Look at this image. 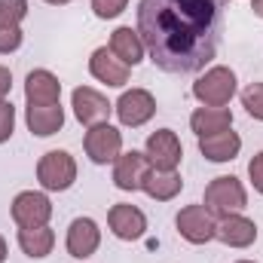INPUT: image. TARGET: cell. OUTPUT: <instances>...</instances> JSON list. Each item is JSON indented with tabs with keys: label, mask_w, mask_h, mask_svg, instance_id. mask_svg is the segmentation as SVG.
Listing matches in <instances>:
<instances>
[{
	"label": "cell",
	"mask_w": 263,
	"mask_h": 263,
	"mask_svg": "<svg viewBox=\"0 0 263 263\" xmlns=\"http://www.w3.org/2000/svg\"><path fill=\"white\" fill-rule=\"evenodd\" d=\"M89 73H92L98 83H104L107 89H123V86L129 83L132 67L123 65L107 46H98V49L89 55Z\"/></svg>",
	"instance_id": "cell-15"
},
{
	"label": "cell",
	"mask_w": 263,
	"mask_h": 263,
	"mask_svg": "<svg viewBox=\"0 0 263 263\" xmlns=\"http://www.w3.org/2000/svg\"><path fill=\"white\" fill-rule=\"evenodd\" d=\"M114 114L120 120V126L126 129H141L144 123L153 120L156 114V98L147 92V89H126L120 95V101L114 104Z\"/></svg>",
	"instance_id": "cell-7"
},
{
	"label": "cell",
	"mask_w": 263,
	"mask_h": 263,
	"mask_svg": "<svg viewBox=\"0 0 263 263\" xmlns=\"http://www.w3.org/2000/svg\"><path fill=\"white\" fill-rule=\"evenodd\" d=\"M83 150H86V156L95 165L117 162V156L123 153V132L117 129V126H110V123L89 126L86 138H83Z\"/></svg>",
	"instance_id": "cell-5"
},
{
	"label": "cell",
	"mask_w": 263,
	"mask_h": 263,
	"mask_svg": "<svg viewBox=\"0 0 263 263\" xmlns=\"http://www.w3.org/2000/svg\"><path fill=\"white\" fill-rule=\"evenodd\" d=\"M214 239H220L227 248H251V245L257 242V223H254L251 217H245L242 211H239V214L217 217Z\"/></svg>",
	"instance_id": "cell-14"
},
{
	"label": "cell",
	"mask_w": 263,
	"mask_h": 263,
	"mask_svg": "<svg viewBox=\"0 0 263 263\" xmlns=\"http://www.w3.org/2000/svg\"><path fill=\"white\" fill-rule=\"evenodd\" d=\"M239 150H242V138L233 129L208 135V138H199V153L208 162H233L239 156Z\"/></svg>",
	"instance_id": "cell-18"
},
{
	"label": "cell",
	"mask_w": 263,
	"mask_h": 263,
	"mask_svg": "<svg viewBox=\"0 0 263 263\" xmlns=\"http://www.w3.org/2000/svg\"><path fill=\"white\" fill-rule=\"evenodd\" d=\"M92 3V12L98 15V18H117V15H123L126 12V6H129V0H89Z\"/></svg>",
	"instance_id": "cell-26"
},
{
	"label": "cell",
	"mask_w": 263,
	"mask_h": 263,
	"mask_svg": "<svg viewBox=\"0 0 263 263\" xmlns=\"http://www.w3.org/2000/svg\"><path fill=\"white\" fill-rule=\"evenodd\" d=\"M202 205L214 214V217H227V214H239L248 205V190L242 187L239 178L233 175H220L205 187V199Z\"/></svg>",
	"instance_id": "cell-3"
},
{
	"label": "cell",
	"mask_w": 263,
	"mask_h": 263,
	"mask_svg": "<svg viewBox=\"0 0 263 263\" xmlns=\"http://www.w3.org/2000/svg\"><path fill=\"white\" fill-rule=\"evenodd\" d=\"M25 101L28 104H59L62 101V83L52 70L37 67L25 77Z\"/></svg>",
	"instance_id": "cell-16"
},
{
	"label": "cell",
	"mask_w": 263,
	"mask_h": 263,
	"mask_svg": "<svg viewBox=\"0 0 263 263\" xmlns=\"http://www.w3.org/2000/svg\"><path fill=\"white\" fill-rule=\"evenodd\" d=\"M28 15V0H0V25H22Z\"/></svg>",
	"instance_id": "cell-24"
},
{
	"label": "cell",
	"mask_w": 263,
	"mask_h": 263,
	"mask_svg": "<svg viewBox=\"0 0 263 263\" xmlns=\"http://www.w3.org/2000/svg\"><path fill=\"white\" fill-rule=\"evenodd\" d=\"M37 181L46 193H65L77 181V159L67 150H49L37 162Z\"/></svg>",
	"instance_id": "cell-4"
},
{
	"label": "cell",
	"mask_w": 263,
	"mask_h": 263,
	"mask_svg": "<svg viewBox=\"0 0 263 263\" xmlns=\"http://www.w3.org/2000/svg\"><path fill=\"white\" fill-rule=\"evenodd\" d=\"M236 263H254V260H236Z\"/></svg>",
	"instance_id": "cell-33"
},
{
	"label": "cell",
	"mask_w": 263,
	"mask_h": 263,
	"mask_svg": "<svg viewBox=\"0 0 263 263\" xmlns=\"http://www.w3.org/2000/svg\"><path fill=\"white\" fill-rule=\"evenodd\" d=\"M190 129L196 132L199 138L233 129V110L230 107H196L190 114Z\"/></svg>",
	"instance_id": "cell-20"
},
{
	"label": "cell",
	"mask_w": 263,
	"mask_h": 263,
	"mask_svg": "<svg viewBox=\"0 0 263 263\" xmlns=\"http://www.w3.org/2000/svg\"><path fill=\"white\" fill-rule=\"evenodd\" d=\"M25 40V31L22 25H0V55H9L22 46Z\"/></svg>",
	"instance_id": "cell-25"
},
{
	"label": "cell",
	"mask_w": 263,
	"mask_h": 263,
	"mask_svg": "<svg viewBox=\"0 0 263 263\" xmlns=\"http://www.w3.org/2000/svg\"><path fill=\"white\" fill-rule=\"evenodd\" d=\"M107 227L117 239L123 242H138L144 233H147V214L138 208V205H129V202H117L110 205L107 211Z\"/></svg>",
	"instance_id": "cell-13"
},
{
	"label": "cell",
	"mask_w": 263,
	"mask_h": 263,
	"mask_svg": "<svg viewBox=\"0 0 263 263\" xmlns=\"http://www.w3.org/2000/svg\"><path fill=\"white\" fill-rule=\"evenodd\" d=\"M43 3H49V6H65V3H70V0H43Z\"/></svg>",
	"instance_id": "cell-32"
},
{
	"label": "cell",
	"mask_w": 263,
	"mask_h": 263,
	"mask_svg": "<svg viewBox=\"0 0 263 263\" xmlns=\"http://www.w3.org/2000/svg\"><path fill=\"white\" fill-rule=\"evenodd\" d=\"M70 107H73V117L89 129V126H98V123H107L114 104L92 86H77L73 95H70Z\"/></svg>",
	"instance_id": "cell-11"
},
{
	"label": "cell",
	"mask_w": 263,
	"mask_h": 263,
	"mask_svg": "<svg viewBox=\"0 0 263 263\" xmlns=\"http://www.w3.org/2000/svg\"><path fill=\"white\" fill-rule=\"evenodd\" d=\"M181 187H184V181H181V175L178 172H159V168H150V175H147V181H144V193L150 199H156V202H172V199L181 193Z\"/></svg>",
	"instance_id": "cell-22"
},
{
	"label": "cell",
	"mask_w": 263,
	"mask_h": 263,
	"mask_svg": "<svg viewBox=\"0 0 263 263\" xmlns=\"http://www.w3.org/2000/svg\"><path fill=\"white\" fill-rule=\"evenodd\" d=\"M230 0H141L135 31L165 73H199L220 49Z\"/></svg>",
	"instance_id": "cell-1"
},
{
	"label": "cell",
	"mask_w": 263,
	"mask_h": 263,
	"mask_svg": "<svg viewBox=\"0 0 263 263\" xmlns=\"http://www.w3.org/2000/svg\"><path fill=\"white\" fill-rule=\"evenodd\" d=\"M6 260V239H3V236H0V263Z\"/></svg>",
	"instance_id": "cell-31"
},
{
	"label": "cell",
	"mask_w": 263,
	"mask_h": 263,
	"mask_svg": "<svg viewBox=\"0 0 263 263\" xmlns=\"http://www.w3.org/2000/svg\"><path fill=\"white\" fill-rule=\"evenodd\" d=\"M251 9H254V15H257V18H263V0H254V3H251Z\"/></svg>",
	"instance_id": "cell-30"
},
{
	"label": "cell",
	"mask_w": 263,
	"mask_h": 263,
	"mask_svg": "<svg viewBox=\"0 0 263 263\" xmlns=\"http://www.w3.org/2000/svg\"><path fill=\"white\" fill-rule=\"evenodd\" d=\"M144 153H147V159H150L153 168H159V172H178V165L184 159V144H181V138L172 129H156L147 138Z\"/></svg>",
	"instance_id": "cell-6"
},
{
	"label": "cell",
	"mask_w": 263,
	"mask_h": 263,
	"mask_svg": "<svg viewBox=\"0 0 263 263\" xmlns=\"http://www.w3.org/2000/svg\"><path fill=\"white\" fill-rule=\"evenodd\" d=\"M242 107L251 120L263 123V83H251L242 89Z\"/></svg>",
	"instance_id": "cell-23"
},
{
	"label": "cell",
	"mask_w": 263,
	"mask_h": 263,
	"mask_svg": "<svg viewBox=\"0 0 263 263\" xmlns=\"http://www.w3.org/2000/svg\"><path fill=\"white\" fill-rule=\"evenodd\" d=\"M98 245H101V227L92 217H73L65 236L67 254L77 260H89L98 251Z\"/></svg>",
	"instance_id": "cell-12"
},
{
	"label": "cell",
	"mask_w": 263,
	"mask_h": 263,
	"mask_svg": "<svg viewBox=\"0 0 263 263\" xmlns=\"http://www.w3.org/2000/svg\"><path fill=\"white\" fill-rule=\"evenodd\" d=\"M25 123H28L31 135L49 138V135L62 132V126H65V107H62V101L59 104H28L25 107Z\"/></svg>",
	"instance_id": "cell-17"
},
{
	"label": "cell",
	"mask_w": 263,
	"mask_h": 263,
	"mask_svg": "<svg viewBox=\"0 0 263 263\" xmlns=\"http://www.w3.org/2000/svg\"><path fill=\"white\" fill-rule=\"evenodd\" d=\"M52 217V202L40 190H22L12 199V220L15 227H46Z\"/></svg>",
	"instance_id": "cell-10"
},
{
	"label": "cell",
	"mask_w": 263,
	"mask_h": 263,
	"mask_svg": "<svg viewBox=\"0 0 263 263\" xmlns=\"http://www.w3.org/2000/svg\"><path fill=\"white\" fill-rule=\"evenodd\" d=\"M236 92H239L236 70L227 67V65L208 67L196 83H193V98H196L202 107H227Z\"/></svg>",
	"instance_id": "cell-2"
},
{
	"label": "cell",
	"mask_w": 263,
	"mask_h": 263,
	"mask_svg": "<svg viewBox=\"0 0 263 263\" xmlns=\"http://www.w3.org/2000/svg\"><path fill=\"white\" fill-rule=\"evenodd\" d=\"M175 227L181 233L184 242L190 245H205L214 239V227H217V217L205 208V205H184L175 217Z\"/></svg>",
	"instance_id": "cell-8"
},
{
	"label": "cell",
	"mask_w": 263,
	"mask_h": 263,
	"mask_svg": "<svg viewBox=\"0 0 263 263\" xmlns=\"http://www.w3.org/2000/svg\"><path fill=\"white\" fill-rule=\"evenodd\" d=\"M15 132V107L12 101H0V144H6Z\"/></svg>",
	"instance_id": "cell-27"
},
{
	"label": "cell",
	"mask_w": 263,
	"mask_h": 263,
	"mask_svg": "<svg viewBox=\"0 0 263 263\" xmlns=\"http://www.w3.org/2000/svg\"><path fill=\"white\" fill-rule=\"evenodd\" d=\"M18 248H22L28 257L43 260V257H49L52 248H55V233L49 230V223H46V227H18Z\"/></svg>",
	"instance_id": "cell-21"
},
{
	"label": "cell",
	"mask_w": 263,
	"mask_h": 263,
	"mask_svg": "<svg viewBox=\"0 0 263 263\" xmlns=\"http://www.w3.org/2000/svg\"><path fill=\"white\" fill-rule=\"evenodd\" d=\"M248 178H251V187L263 196V150L254 153V159L248 162Z\"/></svg>",
	"instance_id": "cell-28"
},
{
	"label": "cell",
	"mask_w": 263,
	"mask_h": 263,
	"mask_svg": "<svg viewBox=\"0 0 263 263\" xmlns=\"http://www.w3.org/2000/svg\"><path fill=\"white\" fill-rule=\"evenodd\" d=\"M9 89H12V73H9V67L0 65V101H6Z\"/></svg>",
	"instance_id": "cell-29"
},
{
	"label": "cell",
	"mask_w": 263,
	"mask_h": 263,
	"mask_svg": "<svg viewBox=\"0 0 263 263\" xmlns=\"http://www.w3.org/2000/svg\"><path fill=\"white\" fill-rule=\"evenodd\" d=\"M150 168H153V165H150L147 153H141V150H126V153H120L117 162H114V187L123 190V193L141 190L144 181H147V175H150Z\"/></svg>",
	"instance_id": "cell-9"
},
{
	"label": "cell",
	"mask_w": 263,
	"mask_h": 263,
	"mask_svg": "<svg viewBox=\"0 0 263 263\" xmlns=\"http://www.w3.org/2000/svg\"><path fill=\"white\" fill-rule=\"evenodd\" d=\"M123 65H141L144 62V55H147V49H144V40H141V34L129 28V25H123V28H117L114 34H110V46H107Z\"/></svg>",
	"instance_id": "cell-19"
}]
</instances>
